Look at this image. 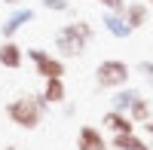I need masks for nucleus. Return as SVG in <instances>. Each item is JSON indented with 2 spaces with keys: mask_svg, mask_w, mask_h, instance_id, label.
<instances>
[{
  "mask_svg": "<svg viewBox=\"0 0 153 150\" xmlns=\"http://www.w3.org/2000/svg\"><path fill=\"white\" fill-rule=\"evenodd\" d=\"M132 77V68L126 65L123 58H104L101 65L95 68V83H98V89H123L126 83H129Z\"/></svg>",
  "mask_w": 153,
  "mask_h": 150,
  "instance_id": "nucleus-3",
  "label": "nucleus"
},
{
  "mask_svg": "<svg viewBox=\"0 0 153 150\" xmlns=\"http://www.w3.org/2000/svg\"><path fill=\"white\" fill-rule=\"evenodd\" d=\"M141 95L138 89H117V95H113V110H123V114H129V107H132V101Z\"/></svg>",
  "mask_w": 153,
  "mask_h": 150,
  "instance_id": "nucleus-14",
  "label": "nucleus"
},
{
  "mask_svg": "<svg viewBox=\"0 0 153 150\" xmlns=\"http://www.w3.org/2000/svg\"><path fill=\"white\" fill-rule=\"evenodd\" d=\"M101 123L113 132V135H126V132H135V123L129 114H123V110H107L104 117H101Z\"/></svg>",
  "mask_w": 153,
  "mask_h": 150,
  "instance_id": "nucleus-10",
  "label": "nucleus"
},
{
  "mask_svg": "<svg viewBox=\"0 0 153 150\" xmlns=\"http://www.w3.org/2000/svg\"><path fill=\"white\" fill-rule=\"evenodd\" d=\"M34 16L37 12L31 9V6H12V12H9V19L0 25V34H3V40H12L28 22H34Z\"/></svg>",
  "mask_w": 153,
  "mask_h": 150,
  "instance_id": "nucleus-5",
  "label": "nucleus"
},
{
  "mask_svg": "<svg viewBox=\"0 0 153 150\" xmlns=\"http://www.w3.org/2000/svg\"><path fill=\"white\" fill-rule=\"evenodd\" d=\"M123 19L132 25V31L144 28L147 19H150V6H147V0H129V3H126V9H123Z\"/></svg>",
  "mask_w": 153,
  "mask_h": 150,
  "instance_id": "nucleus-7",
  "label": "nucleus"
},
{
  "mask_svg": "<svg viewBox=\"0 0 153 150\" xmlns=\"http://www.w3.org/2000/svg\"><path fill=\"white\" fill-rule=\"evenodd\" d=\"M95 28L83 19H74L68 25H61L55 31V49H58V58H80L86 52V46L92 43Z\"/></svg>",
  "mask_w": 153,
  "mask_h": 150,
  "instance_id": "nucleus-1",
  "label": "nucleus"
},
{
  "mask_svg": "<svg viewBox=\"0 0 153 150\" xmlns=\"http://www.w3.org/2000/svg\"><path fill=\"white\" fill-rule=\"evenodd\" d=\"M28 55L34 61V71H37V77H43V80H65V58H58L52 52H46V49H28Z\"/></svg>",
  "mask_w": 153,
  "mask_h": 150,
  "instance_id": "nucleus-4",
  "label": "nucleus"
},
{
  "mask_svg": "<svg viewBox=\"0 0 153 150\" xmlns=\"http://www.w3.org/2000/svg\"><path fill=\"white\" fill-rule=\"evenodd\" d=\"M76 150H107V141L95 126H80V132H76Z\"/></svg>",
  "mask_w": 153,
  "mask_h": 150,
  "instance_id": "nucleus-9",
  "label": "nucleus"
},
{
  "mask_svg": "<svg viewBox=\"0 0 153 150\" xmlns=\"http://www.w3.org/2000/svg\"><path fill=\"white\" fill-rule=\"evenodd\" d=\"M95 3H101V9H107V12H123L129 0H95Z\"/></svg>",
  "mask_w": 153,
  "mask_h": 150,
  "instance_id": "nucleus-17",
  "label": "nucleus"
},
{
  "mask_svg": "<svg viewBox=\"0 0 153 150\" xmlns=\"http://www.w3.org/2000/svg\"><path fill=\"white\" fill-rule=\"evenodd\" d=\"M101 25L107 28V34L110 37H117V40H126V37H132L135 31H132V25L123 19V12H101Z\"/></svg>",
  "mask_w": 153,
  "mask_h": 150,
  "instance_id": "nucleus-6",
  "label": "nucleus"
},
{
  "mask_svg": "<svg viewBox=\"0 0 153 150\" xmlns=\"http://www.w3.org/2000/svg\"><path fill=\"white\" fill-rule=\"evenodd\" d=\"M147 6H150V9H153V0H147Z\"/></svg>",
  "mask_w": 153,
  "mask_h": 150,
  "instance_id": "nucleus-20",
  "label": "nucleus"
},
{
  "mask_svg": "<svg viewBox=\"0 0 153 150\" xmlns=\"http://www.w3.org/2000/svg\"><path fill=\"white\" fill-rule=\"evenodd\" d=\"M43 101L46 104H61L68 98V89H65V80H46L43 83Z\"/></svg>",
  "mask_w": 153,
  "mask_h": 150,
  "instance_id": "nucleus-12",
  "label": "nucleus"
},
{
  "mask_svg": "<svg viewBox=\"0 0 153 150\" xmlns=\"http://www.w3.org/2000/svg\"><path fill=\"white\" fill-rule=\"evenodd\" d=\"M3 3H9V6H22V0H3Z\"/></svg>",
  "mask_w": 153,
  "mask_h": 150,
  "instance_id": "nucleus-19",
  "label": "nucleus"
},
{
  "mask_svg": "<svg viewBox=\"0 0 153 150\" xmlns=\"http://www.w3.org/2000/svg\"><path fill=\"white\" fill-rule=\"evenodd\" d=\"M40 6L49 9V12H71V3H68V0H40Z\"/></svg>",
  "mask_w": 153,
  "mask_h": 150,
  "instance_id": "nucleus-15",
  "label": "nucleus"
},
{
  "mask_svg": "<svg viewBox=\"0 0 153 150\" xmlns=\"http://www.w3.org/2000/svg\"><path fill=\"white\" fill-rule=\"evenodd\" d=\"M135 71L141 74V80H144L147 86H153V61H138V65H135Z\"/></svg>",
  "mask_w": 153,
  "mask_h": 150,
  "instance_id": "nucleus-16",
  "label": "nucleus"
},
{
  "mask_svg": "<svg viewBox=\"0 0 153 150\" xmlns=\"http://www.w3.org/2000/svg\"><path fill=\"white\" fill-rule=\"evenodd\" d=\"M113 150H150V144L144 138H138L135 132H126V135H113L110 138Z\"/></svg>",
  "mask_w": 153,
  "mask_h": 150,
  "instance_id": "nucleus-11",
  "label": "nucleus"
},
{
  "mask_svg": "<svg viewBox=\"0 0 153 150\" xmlns=\"http://www.w3.org/2000/svg\"><path fill=\"white\" fill-rule=\"evenodd\" d=\"M150 114H153V104L147 101L144 95H138L135 101H132V107H129V117H132V123H147V120H150Z\"/></svg>",
  "mask_w": 153,
  "mask_h": 150,
  "instance_id": "nucleus-13",
  "label": "nucleus"
},
{
  "mask_svg": "<svg viewBox=\"0 0 153 150\" xmlns=\"http://www.w3.org/2000/svg\"><path fill=\"white\" fill-rule=\"evenodd\" d=\"M22 65H25V49L16 40H3V43H0V68L19 71Z\"/></svg>",
  "mask_w": 153,
  "mask_h": 150,
  "instance_id": "nucleus-8",
  "label": "nucleus"
},
{
  "mask_svg": "<svg viewBox=\"0 0 153 150\" xmlns=\"http://www.w3.org/2000/svg\"><path fill=\"white\" fill-rule=\"evenodd\" d=\"M46 101H43V95H19V98H12V101L6 104V117L9 123H16L19 129H37L43 123L46 117Z\"/></svg>",
  "mask_w": 153,
  "mask_h": 150,
  "instance_id": "nucleus-2",
  "label": "nucleus"
},
{
  "mask_svg": "<svg viewBox=\"0 0 153 150\" xmlns=\"http://www.w3.org/2000/svg\"><path fill=\"white\" fill-rule=\"evenodd\" d=\"M6 150H22V147H6Z\"/></svg>",
  "mask_w": 153,
  "mask_h": 150,
  "instance_id": "nucleus-21",
  "label": "nucleus"
},
{
  "mask_svg": "<svg viewBox=\"0 0 153 150\" xmlns=\"http://www.w3.org/2000/svg\"><path fill=\"white\" fill-rule=\"evenodd\" d=\"M141 126H144V132H147L150 138H153V120H147V123H141Z\"/></svg>",
  "mask_w": 153,
  "mask_h": 150,
  "instance_id": "nucleus-18",
  "label": "nucleus"
}]
</instances>
